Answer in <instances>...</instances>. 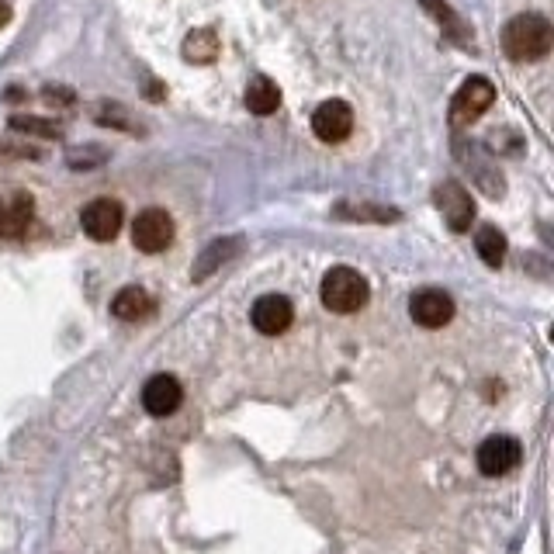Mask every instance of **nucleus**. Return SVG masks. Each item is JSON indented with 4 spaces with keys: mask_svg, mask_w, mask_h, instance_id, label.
I'll return each instance as SVG.
<instances>
[{
    "mask_svg": "<svg viewBox=\"0 0 554 554\" xmlns=\"http://www.w3.org/2000/svg\"><path fill=\"white\" fill-rule=\"evenodd\" d=\"M7 156H21V160H25V156H39V149H28V146H0V160H7Z\"/></svg>",
    "mask_w": 554,
    "mask_h": 554,
    "instance_id": "412c9836",
    "label": "nucleus"
},
{
    "mask_svg": "<svg viewBox=\"0 0 554 554\" xmlns=\"http://www.w3.org/2000/svg\"><path fill=\"white\" fill-rule=\"evenodd\" d=\"M32 198L28 194H18L14 198V205L11 208H4V229L0 232H7V236H21V232L28 229V222H32Z\"/></svg>",
    "mask_w": 554,
    "mask_h": 554,
    "instance_id": "f3484780",
    "label": "nucleus"
},
{
    "mask_svg": "<svg viewBox=\"0 0 554 554\" xmlns=\"http://www.w3.org/2000/svg\"><path fill=\"white\" fill-rule=\"evenodd\" d=\"M219 32L215 28H194V32H187V39H184V59L187 63H198V66H208V63H215V56H219Z\"/></svg>",
    "mask_w": 554,
    "mask_h": 554,
    "instance_id": "ddd939ff",
    "label": "nucleus"
},
{
    "mask_svg": "<svg viewBox=\"0 0 554 554\" xmlns=\"http://www.w3.org/2000/svg\"><path fill=\"white\" fill-rule=\"evenodd\" d=\"M132 243L142 253H163L174 243V219L163 208H146L139 212V219L132 222Z\"/></svg>",
    "mask_w": 554,
    "mask_h": 554,
    "instance_id": "20e7f679",
    "label": "nucleus"
},
{
    "mask_svg": "<svg viewBox=\"0 0 554 554\" xmlns=\"http://www.w3.org/2000/svg\"><path fill=\"white\" fill-rule=\"evenodd\" d=\"M520 464V444L513 437H489L478 447V471L485 478H503Z\"/></svg>",
    "mask_w": 554,
    "mask_h": 554,
    "instance_id": "9d476101",
    "label": "nucleus"
},
{
    "mask_svg": "<svg viewBox=\"0 0 554 554\" xmlns=\"http://www.w3.org/2000/svg\"><path fill=\"white\" fill-rule=\"evenodd\" d=\"M250 319L264 336H281L295 319V309L284 295H260L250 309Z\"/></svg>",
    "mask_w": 554,
    "mask_h": 554,
    "instance_id": "9b49d317",
    "label": "nucleus"
},
{
    "mask_svg": "<svg viewBox=\"0 0 554 554\" xmlns=\"http://www.w3.org/2000/svg\"><path fill=\"white\" fill-rule=\"evenodd\" d=\"M7 21H11V4H7V0H0V28H4Z\"/></svg>",
    "mask_w": 554,
    "mask_h": 554,
    "instance_id": "4be33fe9",
    "label": "nucleus"
},
{
    "mask_svg": "<svg viewBox=\"0 0 554 554\" xmlns=\"http://www.w3.org/2000/svg\"><path fill=\"white\" fill-rule=\"evenodd\" d=\"M409 316H413V323L423 329H440L454 319V298L440 288L416 291V295L409 298Z\"/></svg>",
    "mask_w": 554,
    "mask_h": 554,
    "instance_id": "423d86ee",
    "label": "nucleus"
},
{
    "mask_svg": "<svg viewBox=\"0 0 554 554\" xmlns=\"http://www.w3.org/2000/svg\"><path fill=\"white\" fill-rule=\"evenodd\" d=\"M156 309L153 295H149L146 288H122L115 298H111V316L122 319V323H139V319H146L149 312Z\"/></svg>",
    "mask_w": 554,
    "mask_h": 554,
    "instance_id": "f8f14e48",
    "label": "nucleus"
},
{
    "mask_svg": "<svg viewBox=\"0 0 554 554\" xmlns=\"http://www.w3.org/2000/svg\"><path fill=\"white\" fill-rule=\"evenodd\" d=\"M11 129L14 132H28V136H42V139H56L63 136L56 122H46V118H32V115H11Z\"/></svg>",
    "mask_w": 554,
    "mask_h": 554,
    "instance_id": "aec40b11",
    "label": "nucleus"
},
{
    "mask_svg": "<svg viewBox=\"0 0 554 554\" xmlns=\"http://www.w3.org/2000/svg\"><path fill=\"white\" fill-rule=\"evenodd\" d=\"M503 49L516 63H537L551 52V25L544 14H516L503 32Z\"/></svg>",
    "mask_w": 554,
    "mask_h": 554,
    "instance_id": "f257e3e1",
    "label": "nucleus"
},
{
    "mask_svg": "<svg viewBox=\"0 0 554 554\" xmlns=\"http://www.w3.org/2000/svg\"><path fill=\"white\" fill-rule=\"evenodd\" d=\"M184 402V388L174 374H153L142 388V406H146L149 416H170L177 413V406Z\"/></svg>",
    "mask_w": 554,
    "mask_h": 554,
    "instance_id": "0eeeda50",
    "label": "nucleus"
},
{
    "mask_svg": "<svg viewBox=\"0 0 554 554\" xmlns=\"http://www.w3.org/2000/svg\"><path fill=\"white\" fill-rule=\"evenodd\" d=\"M239 246H243V239H219V243H212L205 253H201V260L194 264V281H205L208 274L215 271L219 264H226V260H232L239 253Z\"/></svg>",
    "mask_w": 554,
    "mask_h": 554,
    "instance_id": "2eb2a0df",
    "label": "nucleus"
},
{
    "mask_svg": "<svg viewBox=\"0 0 554 554\" xmlns=\"http://www.w3.org/2000/svg\"><path fill=\"white\" fill-rule=\"evenodd\" d=\"M423 7L426 11L433 14V18L440 21V25H444V32L451 35L454 42H468V35H464V25H461V18L458 14L451 11V7L444 4V0H423Z\"/></svg>",
    "mask_w": 554,
    "mask_h": 554,
    "instance_id": "a211bd4d",
    "label": "nucleus"
},
{
    "mask_svg": "<svg viewBox=\"0 0 554 554\" xmlns=\"http://www.w3.org/2000/svg\"><path fill=\"white\" fill-rule=\"evenodd\" d=\"M437 208L444 212L447 226H451L454 232L471 229V219H475V201H471V194L464 191L458 181H444L437 187Z\"/></svg>",
    "mask_w": 554,
    "mask_h": 554,
    "instance_id": "1a4fd4ad",
    "label": "nucleus"
},
{
    "mask_svg": "<svg viewBox=\"0 0 554 554\" xmlns=\"http://www.w3.org/2000/svg\"><path fill=\"white\" fill-rule=\"evenodd\" d=\"M246 108L260 118L274 115V111L281 108V87H277L271 77H253L250 84H246Z\"/></svg>",
    "mask_w": 554,
    "mask_h": 554,
    "instance_id": "4468645a",
    "label": "nucleus"
},
{
    "mask_svg": "<svg viewBox=\"0 0 554 554\" xmlns=\"http://www.w3.org/2000/svg\"><path fill=\"white\" fill-rule=\"evenodd\" d=\"M319 298L336 316H354V312H361L368 305L371 288L364 281V274H357L354 267H333L319 284Z\"/></svg>",
    "mask_w": 554,
    "mask_h": 554,
    "instance_id": "f03ea898",
    "label": "nucleus"
},
{
    "mask_svg": "<svg viewBox=\"0 0 554 554\" xmlns=\"http://www.w3.org/2000/svg\"><path fill=\"white\" fill-rule=\"evenodd\" d=\"M475 246H478V257H482L489 267H499L506 260V236L496 226H482V229H478Z\"/></svg>",
    "mask_w": 554,
    "mask_h": 554,
    "instance_id": "dca6fc26",
    "label": "nucleus"
},
{
    "mask_svg": "<svg viewBox=\"0 0 554 554\" xmlns=\"http://www.w3.org/2000/svg\"><path fill=\"white\" fill-rule=\"evenodd\" d=\"M312 132L323 142H343L354 132V111L347 101H323L312 115Z\"/></svg>",
    "mask_w": 554,
    "mask_h": 554,
    "instance_id": "6e6552de",
    "label": "nucleus"
},
{
    "mask_svg": "<svg viewBox=\"0 0 554 554\" xmlns=\"http://www.w3.org/2000/svg\"><path fill=\"white\" fill-rule=\"evenodd\" d=\"M336 215L343 219H357V222H395L399 212L395 208H378V205H340Z\"/></svg>",
    "mask_w": 554,
    "mask_h": 554,
    "instance_id": "6ab92c4d",
    "label": "nucleus"
},
{
    "mask_svg": "<svg viewBox=\"0 0 554 554\" xmlns=\"http://www.w3.org/2000/svg\"><path fill=\"white\" fill-rule=\"evenodd\" d=\"M0 229H4V205H0Z\"/></svg>",
    "mask_w": 554,
    "mask_h": 554,
    "instance_id": "5701e85b",
    "label": "nucleus"
},
{
    "mask_svg": "<svg viewBox=\"0 0 554 554\" xmlns=\"http://www.w3.org/2000/svg\"><path fill=\"white\" fill-rule=\"evenodd\" d=\"M122 219H125V212L115 198H94L91 205L80 212V226H84V232L94 243H111V239L118 236V229H122Z\"/></svg>",
    "mask_w": 554,
    "mask_h": 554,
    "instance_id": "39448f33",
    "label": "nucleus"
},
{
    "mask_svg": "<svg viewBox=\"0 0 554 554\" xmlns=\"http://www.w3.org/2000/svg\"><path fill=\"white\" fill-rule=\"evenodd\" d=\"M492 101H496V87L485 77H468L451 101V125H458V129L471 125L475 118H482V111L492 108Z\"/></svg>",
    "mask_w": 554,
    "mask_h": 554,
    "instance_id": "7ed1b4c3",
    "label": "nucleus"
}]
</instances>
